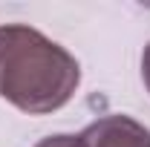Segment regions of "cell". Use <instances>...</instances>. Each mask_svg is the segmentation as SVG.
Listing matches in <instances>:
<instances>
[{
  "label": "cell",
  "instance_id": "cell-1",
  "mask_svg": "<svg viewBox=\"0 0 150 147\" xmlns=\"http://www.w3.org/2000/svg\"><path fill=\"white\" fill-rule=\"evenodd\" d=\"M81 84V66L61 43L26 23L0 26V98L29 115H46L69 104Z\"/></svg>",
  "mask_w": 150,
  "mask_h": 147
},
{
  "label": "cell",
  "instance_id": "cell-2",
  "mask_svg": "<svg viewBox=\"0 0 150 147\" xmlns=\"http://www.w3.org/2000/svg\"><path fill=\"white\" fill-rule=\"evenodd\" d=\"M81 147H147L150 130L130 115H104L78 133Z\"/></svg>",
  "mask_w": 150,
  "mask_h": 147
},
{
  "label": "cell",
  "instance_id": "cell-3",
  "mask_svg": "<svg viewBox=\"0 0 150 147\" xmlns=\"http://www.w3.org/2000/svg\"><path fill=\"white\" fill-rule=\"evenodd\" d=\"M35 147H81V144H78V136L58 133V136H46V139H43V141H38Z\"/></svg>",
  "mask_w": 150,
  "mask_h": 147
},
{
  "label": "cell",
  "instance_id": "cell-4",
  "mask_svg": "<svg viewBox=\"0 0 150 147\" xmlns=\"http://www.w3.org/2000/svg\"><path fill=\"white\" fill-rule=\"evenodd\" d=\"M142 78H144V87L150 92V43L144 46V52H142Z\"/></svg>",
  "mask_w": 150,
  "mask_h": 147
},
{
  "label": "cell",
  "instance_id": "cell-5",
  "mask_svg": "<svg viewBox=\"0 0 150 147\" xmlns=\"http://www.w3.org/2000/svg\"><path fill=\"white\" fill-rule=\"evenodd\" d=\"M147 147H150V144H147Z\"/></svg>",
  "mask_w": 150,
  "mask_h": 147
}]
</instances>
